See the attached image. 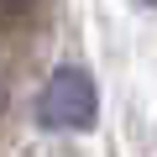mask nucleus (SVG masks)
<instances>
[{
  "label": "nucleus",
  "instance_id": "f257e3e1",
  "mask_svg": "<svg viewBox=\"0 0 157 157\" xmlns=\"http://www.w3.org/2000/svg\"><path fill=\"white\" fill-rule=\"evenodd\" d=\"M32 115H37L42 131H89L100 121V89L84 68H58V73L42 78Z\"/></svg>",
  "mask_w": 157,
  "mask_h": 157
},
{
  "label": "nucleus",
  "instance_id": "f03ea898",
  "mask_svg": "<svg viewBox=\"0 0 157 157\" xmlns=\"http://www.w3.org/2000/svg\"><path fill=\"white\" fill-rule=\"evenodd\" d=\"M0 110H6V78H0Z\"/></svg>",
  "mask_w": 157,
  "mask_h": 157
}]
</instances>
